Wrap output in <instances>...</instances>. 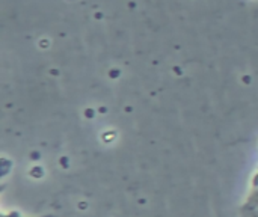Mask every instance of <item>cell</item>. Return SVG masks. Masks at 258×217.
I'll return each instance as SVG.
<instances>
[{"label":"cell","instance_id":"obj_1","mask_svg":"<svg viewBox=\"0 0 258 217\" xmlns=\"http://www.w3.org/2000/svg\"><path fill=\"white\" fill-rule=\"evenodd\" d=\"M3 217H6V216H3ZM11 217H17V216H15V214H14V213H12V214H11Z\"/></svg>","mask_w":258,"mask_h":217}]
</instances>
